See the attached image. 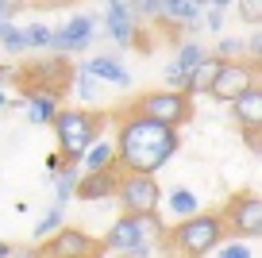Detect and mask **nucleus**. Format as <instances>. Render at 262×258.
I'll return each mask as SVG.
<instances>
[{"label": "nucleus", "instance_id": "f257e3e1", "mask_svg": "<svg viewBox=\"0 0 262 258\" xmlns=\"http://www.w3.org/2000/svg\"><path fill=\"white\" fill-rule=\"evenodd\" d=\"M181 139L173 127H162L143 116H120L116 127V166L123 174H139V178H155L158 169L178 154Z\"/></svg>", "mask_w": 262, "mask_h": 258}, {"label": "nucleus", "instance_id": "f03ea898", "mask_svg": "<svg viewBox=\"0 0 262 258\" xmlns=\"http://www.w3.org/2000/svg\"><path fill=\"white\" fill-rule=\"evenodd\" d=\"M104 116L97 112H81V108H62L54 120V135H58V154H62L66 162H74V166H81L85 150H89L93 143H100V131H104Z\"/></svg>", "mask_w": 262, "mask_h": 258}, {"label": "nucleus", "instance_id": "7ed1b4c3", "mask_svg": "<svg viewBox=\"0 0 262 258\" xmlns=\"http://www.w3.org/2000/svg\"><path fill=\"white\" fill-rule=\"evenodd\" d=\"M74 81V66L66 58H39L16 70V85H19V100L27 97H62V89Z\"/></svg>", "mask_w": 262, "mask_h": 258}, {"label": "nucleus", "instance_id": "20e7f679", "mask_svg": "<svg viewBox=\"0 0 262 258\" xmlns=\"http://www.w3.org/2000/svg\"><path fill=\"white\" fill-rule=\"evenodd\" d=\"M166 235L173 239V247H178L181 254L205 258L208 250L220 247V239H224V220L212 216V212H196V216L181 220V224L173 227V231H166Z\"/></svg>", "mask_w": 262, "mask_h": 258}, {"label": "nucleus", "instance_id": "39448f33", "mask_svg": "<svg viewBox=\"0 0 262 258\" xmlns=\"http://www.w3.org/2000/svg\"><path fill=\"white\" fill-rule=\"evenodd\" d=\"M162 235H166V224L158 220V212L155 216H120L100 243H104V250H112V254H127V250L143 247V243H158Z\"/></svg>", "mask_w": 262, "mask_h": 258}, {"label": "nucleus", "instance_id": "423d86ee", "mask_svg": "<svg viewBox=\"0 0 262 258\" xmlns=\"http://www.w3.org/2000/svg\"><path fill=\"white\" fill-rule=\"evenodd\" d=\"M127 116H143V120H155V123H162V127H173V131H178L181 123L193 116V100H189L185 93H170V89H162V93H143V97L127 108Z\"/></svg>", "mask_w": 262, "mask_h": 258}, {"label": "nucleus", "instance_id": "0eeeda50", "mask_svg": "<svg viewBox=\"0 0 262 258\" xmlns=\"http://www.w3.org/2000/svg\"><path fill=\"white\" fill-rule=\"evenodd\" d=\"M35 258H104V243L85 235L81 227H62L35 247Z\"/></svg>", "mask_w": 262, "mask_h": 258}, {"label": "nucleus", "instance_id": "6e6552de", "mask_svg": "<svg viewBox=\"0 0 262 258\" xmlns=\"http://www.w3.org/2000/svg\"><path fill=\"white\" fill-rule=\"evenodd\" d=\"M116 201H120L123 216H155L158 204H162V189L155 178H139V174H123L120 189H116Z\"/></svg>", "mask_w": 262, "mask_h": 258}, {"label": "nucleus", "instance_id": "1a4fd4ad", "mask_svg": "<svg viewBox=\"0 0 262 258\" xmlns=\"http://www.w3.org/2000/svg\"><path fill=\"white\" fill-rule=\"evenodd\" d=\"M93 35H97V16L77 12V16H70L62 27L50 31V50H54V58H66V54H74V50H89Z\"/></svg>", "mask_w": 262, "mask_h": 258}, {"label": "nucleus", "instance_id": "9d476101", "mask_svg": "<svg viewBox=\"0 0 262 258\" xmlns=\"http://www.w3.org/2000/svg\"><path fill=\"white\" fill-rule=\"evenodd\" d=\"M224 231H235V235H262V197L254 193H239L228 201V208H224Z\"/></svg>", "mask_w": 262, "mask_h": 258}, {"label": "nucleus", "instance_id": "9b49d317", "mask_svg": "<svg viewBox=\"0 0 262 258\" xmlns=\"http://www.w3.org/2000/svg\"><path fill=\"white\" fill-rule=\"evenodd\" d=\"M247 89H254V70H251V66H243V62H224L216 85L208 89V97L224 100V104H235Z\"/></svg>", "mask_w": 262, "mask_h": 258}, {"label": "nucleus", "instance_id": "f8f14e48", "mask_svg": "<svg viewBox=\"0 0 262 258\" xmlns=\"http://www.w3.org/2000/svg\"><path fill=\"white\" fill-rule=\"evenodd\" d=\"M123 174L120 166H108V169H97V174H81V181H77V201L85 204H97V201H112L116 189H120Z\"/></svg>", "mask_w": 262, "mask_h": 258}, {"label": "nucleus", "instance_id": "ddd939ff", "mask_svg": "<svg viewBox=\"0 0 262 258\" xmlns=\"http://www.w3.org/2000/svg\"><path fill=\"white\" fill-rule=\"evenodd\" d=\"M104 31H108V39H112L116 47H131V42H135L139 24H135V16H131L127 0H112V4L104 8Z\"/></svg>", "mask_w": 262, "mask_h": 258}, {"label": "nucleus", "instance_id": "4468645a", "mask_svg": "<svg viewBox=\"0 0 262 258\" xmlns=\"http://www.w3.org/2000/svg\"><path fill=\"white\" fill-rule=\"evenodd\" d=\"M81 70L89 73V77H97V81L116 85V89H127L131 85V73L123 70V62L116 54H97V58H89V62H81Z\"/></svg>", "mask_w": 262, "mask_h": 258}, {"label": "nucleus", "instance_id": "2eb2a0df", "mask_svg": "<svg viewBox=\"0 0 262 258\" xmlns=\"http://www.w3.org/2000/svg\"><path fill=\"white\" fill-rule=\"evenodd\" d=\"M231 112H235V120L243 123V131H262V89L258 85L247 89L243 97L231 104Z\"/></svg>", "mask_w": 262, "mask_h": 258}, {"label": "nucleus", "instance_id": "dca6fc26", "mask_svg": "<svg viewBox=\"0 0 262 258\" xmlns=\"http://www.w3.org/2000/svg\"><path fill=\"white\" fill-rule=\"evenodd\" d=\"M220 66H224L220 58H212V54H208L205 62H201L193 73H189V81H185V97H193V93H208V89H212V85H216V77H220Z\"/></svg>", "mask_w": 262, "mask_h": 258}, {"label": "nucleus", "instance_id": "f3484780", "mask_svg": "<svg viewBox=\"0 0 262 258\" xmlns=\"http://www.w3.org/2000/svg\"><path fill=\"white\" fill-rule=\"evenodd\" d=\"M77 181H81V166H74V162H66L62 169L54 174V208H66V201L77 193Z\"/></svg>", "mask_w": 262, "mask_h": 258}, {"label": "nucleus", "instance_id": "a211bd4d", "mask_svg": "<svg viewBox=\"0 0 262 258\" xmlns=\"http://www.w3.org/2000/svg\"><path fill=\"white\" fill-rule=\"evenodd\" d=\"M162 16L170 19V24H181V27H189V31H196V27H201V4H193V0H166Z\"/></svg>", "mask_w": 262, "mask_h": 258}, {"label": "nucleus", "instance_id": "6ab92c4d", "mask_svg": "<svg viewBox=\"0 0 262 258\" xmlns=\"http://www.w3.org/2000/svg\"><path fill=\"white\" fill-rule=\"evenodd\" d=\"M27 120L39 123V127H47V123L58 120V112H62V104H58V97H27Z\"/></svg>", "mask_w": 262, "mask_h": 258}, {"label": "nucleus", "instance_id": "aec40b11", "mask_svg": "<svg viewBox=\"0 0 262 258\" xmlns=\"http://www.w3.org/2000/svg\"><path fill=\"white\" fill-rule=\"evenodd\" d=\"M81 166H85V174H97V169H108V166H116V143H108V139L93 143L89 150H85Z\"/></svg>", "mask_w": 262, "mask_h": 258}, {"label": "nucleus", "instance_id": "412c9836", "mask_svg": "<svg viewBox=\"0 0 262 258\" xmlns=\"http://www.w3.org/2000/svg\"><path fill=\"white\" fill-rule=\"evenodd\" d=\"M170 212H173V216H181V220H189V216L201 212V201H196L193 189H173V193H170Z\"/></svg>", "mask_w": 262, "mask_h": 258}, {"label": "nucleus", "instance_id": "4be33fe9", "mask_svg": "<svg viewBox=\"0 0 262 258\" xmlns=\"http://www.w3.org/2000/svg\"><path fill=\"white\" fill-rule=\"evenodd\" d=\"M205 58H208V50L201 47V42H181V47H178V62H173V66H178V70H185V73H193Z\"/></svg>", "mask_w": 262, "mask_h": 258}, {"label": "nucleus", "instance_id": "5701e85b", "mask_svg": "<svg viewBox=\"0 0 262 258\" xmlns=\"http://www.w3.org/2000/svg\"><path fill=\"white\" fill-rule=\"evenodd\" d=\"M0 50H4V54H24V50H31L27 47V31L16 27V24H8L0 31Z\"/></svg>", "mask_w": 262, "mask_h": 258}, {"label": "nucleus", "instance_id": "b1692460", "mask_svg": "<svg viewBox=\"0 0 262 258\" xmlns=\"http://www.w3.org/2000/svg\"><path fill=\"white\" fill-rule=\"evenodd\" d=\"M58 231H62V208H50L47 216H42L39 224H35L31 239H35V243H47L50 235H58Z\"/></svg>", "mask_w": 262, "mask_h": 258}, {"label": "nucleus", "instance_id": "393cba45", "mask_svg": "<svg viewBox=\"0 0 262 258\" xmlns=\"http://www.w3.org/2000/svg\"><path fill=\"white\" fill-rule=\"evenodd\" d=\"M74 89H77V97L89 100V104H93V100H100V81L89 77L85 70H74Z\"/></svg>", "mask_w": 262, "mask_h": 258}, {"label": "nucleus", "instance_id": "a878e982", "mask_svg": "<svg viewBox=\"0 0 262 258\" xmlns=\"http://www.w3.org/2000/svg\"><path fill=\"white\" fill-rule=\"evenodd\" d=\"M239 54H247V42L243 39H220V47H216L212 58H220V62H235Z\"/></svg>", "mask_w": 262, "mask_h": 258}, {"label": "nucleus", "instance_id": "bb28decb", "mask_svg": "<svg viewBox=\"0 0 262 258\" xmlns=\"http://www.w3.org/2000/svg\"><path fill=\"white\" fill-rule=\"evenodd\" d=\"M24 31H27V47L31 50H42V47L50 50V27L47 24H31V27H24Z\"/></svg>", "mask_w": 262, "mask_h": 258}, {"label": "nucleus", "instance_id": "cd10ccee", "mask_svg": "<svg viewBox=\"0 0 262 258\" xmlns=\"http://www.w3.org/2000/svg\"><path fill=\"white\" fill-rule=\"evenodd\" d=\"M224 12H228V0H216V4H208V16L201 19V24H205L208 31L220 35V27H224Z\"/></svg>", "mask_w": 262, "mask_h": 258}, {"label": "nucleus", "instance_id": "c85d7f7f", "mask_svg": "<svg viewBox=\"0 0 262 258\" xmlns=\"http://www.w3.org/2000/svg\"><path fill=\"white\" fill-rule=\"evenodd\" d=\"M131 16H135V24H143L150 16H162V0H139V4H131Z\"/></svg>", "mask_w": 262, "mask_h": 258}, {"label": "nucleus", "instance_id": "c756f323", "mask_svg": "<svg viewBox=\"0 0 262 258\" xmlns=\"http://www.w3.org/2000/svg\"><path fill=\"white\" fill-rule=\"evenodd\" d=\"M239 16L247 24H262V0H239Z\"/></svg>", "mask_w": 262, "mask_h": 258}, {"label": "nucleus", "instance_id": "7c9ffc66", "mask_svg": "<svg viewBox=\"0 0 262 258\" xmlns=\"http://www.w3.org/2000/svg\"><path fill=\"white\" fill-rule=\"evenodd\" d=\"M220 258H251V247H247V243H224Z\"/></svg>", "mask_w": 262, "mask_h": 258}, {"label": "nucleus", "instance_id": "2f4dec72", "mask_svg": "<svg viewBox=\"0 0 262 258\" xmlns=\"http://www.w3.org/2000/svg\"><path fill=\"white\" fill-rule=\"evenodd\" d=\"M16 12H19V4H16V0H0V31H4V27L12 24L8 16H16Z\"/></svg>", "mask_w": 262, "mask_h": 258}, {"label": "nucleus", "instance_id": "473e14b6", "mask_svg": "<svg viewBox=\"0 0 262 258\" xmlns=\"http://www.w3.org/2000/svg\"><path fill=\"white\" fill-rule=\"evenodd\" d=\"M243 139H247V146H251L254 154H262V131H243Z\"/></svg>", "mask_w": 262, "mask_h": 258}, {"label": "nucleus", "instance_id": "72a5a7b5", "mask_svg": "<svg viewBox=\"0 0 262 258\" xmlns=\"http://www.w3.org/2000/svg\"><path fill=\"white\" fill-rule=\"evenodd\" d=\"M247 50H251V54H254V58H258V62H262V31H258V35H251V42H247Z\"/></svg>", "mask_w": 262, "mask_h": 258}, {"label": "nucleus", "instance_id": "f704fd0d", "mask_svg": "<svg viewBox=\"0 0 262 258\" xmlns=\"http://www.w3.org/2000/svg\"><path fill=\"white\" fill-rule=\"evenodd\" d=\"M12 254V247H8V243H0V258H8Z\"/></svg>", "mask_w": 262, "mask_h": 258}, {"label": "nucleus", "instance_id": "c9c22d12", "mask_svg": "<svg viewBox=\"0 0 262 258\" xmlns=\"http://www.w3.org/2000/svg\"><path fill=\"white\" fill-rule=\"evenodd\" d=\"M4 108H8V97H4V93H0V112H4Z\"/></svg>", "mask_w": 262, "mask_h": 258}]
</instances>
